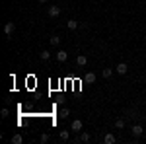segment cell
Wrapping results in <instances>:
<instances>
[{
    "mask_svg": "<svg viewBox=\"0 0 146 144\" xmlns=\"http://www.w3.org/2000/svg\"><path fill=\"white\" fill-rule=\"evenodd\" d=\"M49 16H51V18H58V16H60V6H56V4H53V6H49Z\"/></svg>",
    "mask_w": 146,
    "mask_h": 144,
    "instance_id": "1",
    "label": "cell"
},
{
    "mask_svg": "<svg viewBox=\"0 0 146 144\" xmlns=\"http://www.w3.org/2000/svg\"><path fill=\"white\" fill-rule=\"evenodd\" d=\"M82 127H84V125H82V121H80V119H74V121H72V125H70V129H72L74 133H82Z\"/></svg>",
    "mask_w": 146,
    "mask_h": 144,
    "instance_id": "2",
    "label": "cell"
},
{
    "mask_svg": "<svg viewBox=\"0 0 146 144\" xmlns=\"http://www.w3.org/2000/svg\"><path fill=\"white\" fill-rule=\"evenodd\" d=\"M115 72H117V74H121V76H123V74H127V72H129V66H127V64H125V62H119V64H117V66H115Z\"/></svg>",
    "mask_w": 146,
    "mask_h": 144,
    "instance_id": "3",
    "label": "cell"
},
{
    "mask_svg": "<svg viewBox=\"0 0 146 144\" xmlns=\"http://www.w3.org/2000/svg\"><path fill=\"white\" fill-rule=\"evenodd\" d=\"M14 29H16L14 22H8V23H6V25H4V33H6V37H10V35L14 33Z\"/></svg>",
    "mask_w": 146,
    "mask_h": 144,
    "instance_id": "4",
    "label": "cell"
},
{
    "mask_svg": "<svg viewBox=\"0 0 146 144\" xmlns=\"http://www.w3.org/2000/svg\"><path fill=\"white\" fill-rule=\"evenodd\" d=\"M84 82L94 84V82H96V72H86V74H84Z\"/></svg>",
    "mask_w": 146,
    "mask_h": 144,
    "instance_id": "5",
    "label": "cell"
},
{
    "mask_svg": "<svg viewBox=\"0 0 146 144\" xmlns=\"http://www.w3.org/2000/svg\"><path fill=\"white\" fill-rule=\"evenodd\" d=\"M103 142H105V144H115V142H117V138H115V134L107 133L105 136H103Z\"/></svg>",
    "mask_w": 146,
    "mask_h": 144,
    "instance_id": "6",
    "label": "cell"
},
{
    "mask_svg": "<svg viewBox=\"0 0 146 144\" xmlns=\"http://www.w3.org/2000/svg\"><path fill=\"white\" fill-rule=\"evenodd\" d=\"M66 58H68L66 51H58V53H56V60H58V62H66Z\"/></svg>",
    "mask_w": 146,
    "mask_h": 144,
    "instance_id": "7",
    "label": "cell"
},
{
    "mask_svg": "<svg viewBox=\"0 0 146 144\" xmlns=\"http://www.w3.org/2000/svg\"><path fill=\"white\" fill-rule=\"evenodd\" d=\"M60 41H62V39H60L58 35H51V39H49V43L53 45V47H58V45H60Z\"/></svg>",
    "mask_w": 146,
    "mask_h": 144,
    "instance_id": "8",
    "label": "cell"
},
{
    "mask_svg": "<svg viewBox=\"0 0 146 144\" xmlns=\"http://www.w3.org/2000/svg\"><path fill=\"white\" fill-rule=\"evenodd\" d=\"M142 133H144V129H142L140 125H135V127H133V134H135L136 138H138V136H140Z\"/></svg>",
    "mask_w": 146,
    "mask_h": 144,
    "instance_id": "9",
    "label": "cell"
},
{
    "mask_svg": "<svg viewBox=\"0 0 146 144\" xmlns=\"http://www.w3.org/2000/svg\"><path fill=\"white\" fill-rule=\"evenodd\" d=\"M58 138H60L62 142H66L68 138H70V133H68V131H58Z\"/></svg>",
    "mask_w": 146,
    "mask_h": 144,
    "instance_id": "10",
    "label": "cell"
},
{
    "mask_svg": "<svg viewBox=\"0 0 146 144\" xmlns=\"http://www.w3.org/2000/svg\"><path fill=\"white\" fill-rule=\"evenodd\" d=\"M86 62H88V58L84 55H80L78 58H76V64H78V66H86Z\"/></svg>",
    "mask_w": 146,
    "mask_h": 144,
    "instance_id": "11",
    "label": "cell"
},
{
    "mask_svg": "<svg viewBox=\"0 0 146 144\" xmlns=\"http://www.w3.org/2000/svg\"><path fill=\"white\" fill-rule=\"evenodd\" d=\"M101 76L105 78V80H107V78H111V76H113V68H103V72H101Z\"/></svg>",
    "mask_w": 146,
    "mask_h": 144,
    "instance_id": "12",
    "label": "cell"
},
{
    "mask_svg": "<svg viewBox=\"0 0 146 144\" xmlns=\"http://www.w3.org/2000/svg\"><path fill=\"white\" fill-rule=\"evenodd\" d=\"M90 138H92V136H90V133H82V134H80V138H78V140H80V142H90Z\"/></svg>",
    "mask_w": 146,
    "mask_h": 144,
    "instance_id": "13",
    "label": "cell"
},
{
    "mask_svg": "<svg viewBox=\"0 0 146 144\" xmlns=\"http://www.w3.org/2000/svg\"><path fill=\"white\" fill-rule=\"evenodd\" d=\"M68 115H70V111H68V109H66V107H62V109L58 111V117H60V119H66Z\"/></svg>",
    "mask_w": 146,
    "mask_h": 144,
    "instance_id": "14",
    "label": "cell"
},
{
    "mask_svg": "<svg viewBox=\"0 0 146 144\" xmlns=\"http://www.w3.org/2000/svg\"><path fill=\"white\" fill-rule=\"evenodd\" d=\"M66 27H68V29H76V27H78V22H76V20H68Z\"/></svg>",
    "mask_w": 146,
    "mask_h": 144,
    "instance_id": "15",
    "label": "cell"
},
{
    "mask_svg": "<svg viewBox=\"0 0 146 144\" xmlns=\"http://www.w3.org/2000/svg\"><path fill=\"white\" fill-rule=\"evenodd\" d=\"M12 142H14V144H22L23 142L22 134H14V136H12Z\"/></svg>",
    "mask_w": 146,
    "mask_h": 144,
    "instance_id": "16",
    "label": "cell"
},
{
    "mask_svg": "<svg viewBox=\"0 0 146 144\" xmlns=\"http://www.w3.org/2000/svg\"><path fill=\"white\" fill-rule=\"evenodd\" d=\"M39 56H41V60H49V58H51V53H49V51H41Z\"/></svg>",
    "mask_w": 146,
    "mask_h": 144,
    "instance_id": "17",
    "label": "cell"
},
{
    "mask_svg": "<svg viewBox=\"0 0 146 144\" xmlns=\"http://www.w3.org/2000/svg\"><path fill=\"white\" fill-rule=\"evenodd\" d=\"M115 127H117V129H125V119H117V121H115Z\"/></svg>",
    "mask_w": 146,
    "mask_h": 144,
    "instance_id": "18",
    "label": "cell"
},
{
    "mask_svg": "<svg viewBox=\"0 0 146 144\" xmlns=\"http://www.w3.org/2000/svg\"><path fill=\"white\" fill-rule=\"evenodd\" d=\"M8 115H10V111H8V107H4V109H2V119H6Z\"/></svg>",
    "mask_w": 146,
    "mask_h": 144,
    "instance_id": "19",
    "label": "cell"
},
{
    "mask_svg": "<svg viewBox=\"0 0 146 144\" xmlns=\"http://www.w3.org/2000/svg\"><path fill=\"white\" fill-rule=\"evenodd\" d=\"M39 140H41V142H49V134H41Z\"/></svg>",
    "mask_w": 146,
    "mask_h": 144,
    "instance_id": "20",
    "label": "cell"
},
{
    "mask_svg": "<svg viewBox=\"0 0 146 144\" xmlns=\"http://www.w3.org/2000/svg\"><path fill=\"white\" fill-rule=\"evenodd\" d=\"M41 2H45V0H41Z\"/></svg>",
    "mask_w": 146,
    "mask_h": 144,
    "instance_id": "21",
    "label": "cell"
}]
</instances>
